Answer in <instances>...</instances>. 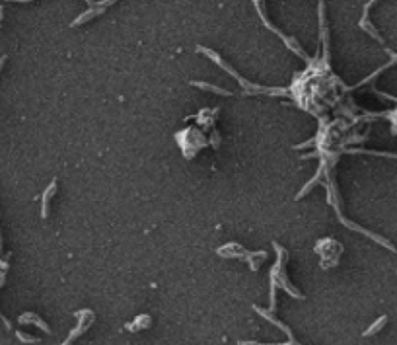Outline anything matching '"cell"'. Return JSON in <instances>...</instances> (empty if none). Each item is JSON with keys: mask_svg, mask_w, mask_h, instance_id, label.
I'll return each mask as SVG.
<instances>
[{"mask_svg": "<svg viewBox=\"0 0 397 345\" xmlns=\"http://www.w3.org/2000/svg\"><path fill=\"white\" fill-rule=\"evenodd\" d=\"M20 322H22V324H26V322H31V324H37L39 328H43L45 332H49V328H47V326H45V324H43V322H41V320H39V318H37V316H35L33 312H27V316H22V318H20Z\"/></svg>", "mask_w": 397, "mask_h": 345, "instance_id": "cell-1", "label": "cell"}, {"mask_svg": "<svg viewBox=\"0 0 397 345\" xmlns=\"http://www.w3.org/2000/svg\"><path fill=\"white\" fill-rule=\"evenodd\" d=\"M386 322H388V316H382V318H380V320H378V322H376V324H374V326H372V328H370V330H366V332H364V336H370V334H376V332H378V330H380V328H382V326H384V324H386Z\"/></svg>", "mask_w": 397, "mask_h": 345, "instance_id": "cell-2", "label": "cell"}, {"mask_svg": "<svg viewBox=\"0 0 397 345\" xmlns=\"http://www.w3.org/2000/svg\"><path fill=\"white\" fill-rule=\"evenodd\" d=\"M18 338L22 340V342H27V344H35L37 342V338H31V336H26V334H22V332H18Z\"/></svg>", "mask_w": 397, "mask_h": 345, "instance_id": "cell-3", "label": "cell"}, {"mask_svg": "<svg viewBox=\"0 0 397 345\" xmlns=\"http://www.w3.org/2000/svg\"><path fill=\"white\" fill-rule=\"evenodd\" d=\"M4 60H6V57H2V58H0V68H2V66H4Z\"/></svg>", "mask_w": 397, "mask_h": 345, "instance_id": "cell-4", "label": "cell"}]
</instances>
